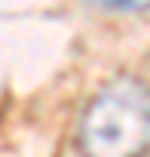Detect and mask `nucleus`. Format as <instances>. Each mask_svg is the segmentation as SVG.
<instances>
[{
    "label": "nucleus",
    "mask_w": 150,
    "mask_h": 157,
    "mask_svg": "<svg viewBox=\"0 0 150 157\" xmlns=\"http://www.w3.org/2000/svg\"><path fill=\"white\" fill-rule=\"evenodd\" d=\"M77 143L84 157H143L150 150V87L119 77L98 91L80 119Z\"/></svg>",
    "instance_id": "nucleus-1"
},
{
    "label": "nucleus",
    "mask_w": 150,
    "mask_h": 157,
    "mask_svg": "<svg viewBox=\"0 0 150 157\" xmlns=\"http://www.w3.org/2000/svg\"><path fill=\"white\" fill-rule=\"evenodd\" d=\"M98 4H105V7H129V11H133V7H147L150 0H98Z\"/></svg>",
    "instance_id": "nucleus-2"
}]
</instances>
